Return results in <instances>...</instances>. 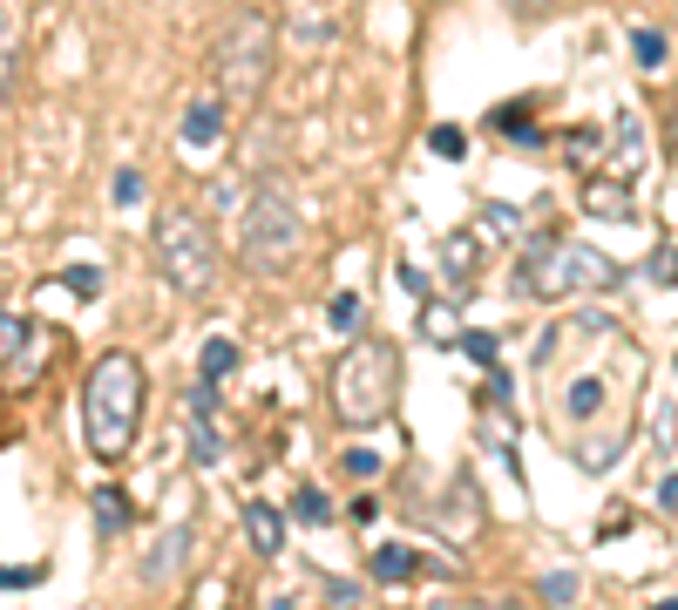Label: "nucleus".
Instances as JSON below:
<instances>
[{"label": "nucleus", "mask_w": 678, "mask_h": 610, "mask_svg": "<svg viewBox=\"0 0 678 610\" xmlns=\"http://www.w3.org/2000/svg\"><path fill=\"white\" fill-rule=\"evenodd\" d=\"M190 455L204 462V468L224 462V441H218V421H211V414H197V428H190Z\"/></svg>", "instance_id": "obj_15"}, {"label": "nucleus", "mask_w": 678, "mask_h": 610, "mask_svg": "<svg viewBox=\"0 0 678 610\" xmlns=\"http://www.w3.org/2000/svg\"><path fill=\"white\" fill-rule=\"evenodd\" d=\"M204 75H211V96L224 109H258L271 75H278V27L265 8H231L211 34V55H204Z\"/></svg>", "instance_id": "obj_3"}, {"label": "nucleus", "mask_w": 678, "mask_h": 610, "mask_svg": "<svg viewBox=\"0 0 678 610\" xmlns=\"http://www.w3.org/2000/svg\"><path fill=\"white\" fill-rule=\"evenodd\" d=\"M218 237L211 224L190 211V203H170L164 218H156V271L170 278V292L177 299H211V285H218Z\"/></svg>", "instance_id": "obj_6"}, {"label": "nucleus", "mask_w": 678, "mask_h": 610, "mask_svg": "<svg viewBox=\"0 0 678 610\" xmlns=\"http://www.w3.org/2000/svg\"><path fill=\"white\" fill-rule=\"evenodd\" d=\"M42 577H48V569H42V563H27V569H14V563H8V569H0V590H21V584H42Z\"/></svg>", "instance_id": "obj_25"}, {"label": "nucleus", "mask_w": 678, "mask_h": 610, "mask_svg": "<svg viewBox=\"0 0 678 610\" xmlns=\"http://www.w3.org/2000/svg\"><path fill=\"white\" fill-rule=\"evenodd\" d=\"M583 211H590V218H631L624 177H618V184H611V177H590V184H583Z\"/></svg>", "instance_id": "obj_12"}, {"label": "nucleus", "mask_w": 678, "mask_h": 610, "mask_svg": "<svg viewBox=\"0 0 678 610\" xmlns=\"http://www.w3.org/2000/svg\"><path fill=\"white\" fill-rule=\"evenodd\" d=\"M530 393L543 434L583 475L618 468L645 400V346L611 312H564L530 353Z\"/></svg>", "instance_id": "obj_1"}, {"label": "nucleus", "mask_w": 678, "mask_h": 610, "mask_svg": "<svg viewBox=\"0 0 678 610\" xmlns=\"http://www.w3.org/2000/svg\"><path fill=\"white\" fill-rule=\"evenodd\" d=\"M245 536H252V550L271 563L278 550H286V515H278L271 502H245Z\"/></svg>", "instance_id": "obj_10"}, {"label": "nucleus", "mask_w": 678, "mask_h": 610, "mask_svg": "<svg viewBox=\"0 0 678 610\" xmlns=\"http://www.w3.org/2000/svg\"><path fill=\"white\" fill-rule=\"evenodd\" d=\"M462 346H468V359H482V366H496V340H489V333H462Z\"/></svg>", "instance_id": "obj_28"}, {"label": "nucleus", "mask_w": 678, "mask_h": 610, "mask_svg": "<svg viewBox=\"0 0 678 610\" xmlns=\"http://www.w3.org/2000/svg\"><path fill=\"white\" fill-rule=\"evenodd\" d=\"M631 48H637V62H645V68H658V62H665V34H658V27H637Z\"/></svg>", "instance_id": "obj_21"}, {"label": "nucleus", "mask_w": 678, "mask_h": 610, "mask_svg": "<svg viewBox=\"0 0 678 610\" xmlns=\"http://www.w3.org/2000/svg\"><path fill=\"white\" fill-rule=\"evenodd\" d=\"M326 319L340 325V333H360V325H367V299H360V292H333Z\"/></svg>", "instance_id": "obj_14"}, {"label": "nucleus", "mask_w": 678, "mask_h": 610, "mask_svg": "<svg viewBox=\"0 0 678 610\" xmlns=\"http://www.w3.org/2000/svg\"><path fill=\"white\" fill-rule=\"evenodd\" d=\"M143 393H149V374H143V359L130 346L96 353V366L82 374V441H89L96 462H123L136 447Z\"/></svg>", "instance_id": "obj_2"}, {"label": "nucleus", "mask_w": 678, "mask_h": 610, "mask_svg": "<svg viewBox=\"0 0 678 610\" xmlns=\"http://www.w3.org/2000/svg\"><path fill=\"white\" fill-rule=\"evenodd\" d=\"M658 509H665V515H678V468H665V475H658Z\"/></svg>", "instance_id": "obj_29"}, {"label": "nucleus", "mask_w": 678, "mask_h": 610, "mask_svg": "<svg viewBox=\"0 0 678 610\" xmlns=\"http://www.w3.org/2000/svg\"><path fill=\"white\" fill-rule=\"evenodd\" d=\"M427 149H434V156H462V149H468V136H462V130H434V136H427Z\"/></svg>", "instance_id": "obj_26"}, {"label": "nucleus", "mask_w": 678, "mask_h": 610, "mask_svg": "<svg viewBox=\"0 0 678 610\" xmlns=\"http://www.w3.org/2000/svg\"><path fill=\"white\" fill-rule=\"evenodd\" d=\"M340 468H346V475H360V481H374V475H380V455H374V447H346Z\"/></svg>", "instance_id": "obj_22"}, {"label": "nucleus", "mask_w": 678, "mask_h": 610, "mask_svg": "<svg viewBox=\"0 0 678 610\" xmlns=\"http://www.w3.org/2000/svg\"><path fill=\"white\" fill-rule=\"evenodd\" d=\"M177 136H184V149H211V143L224 136V102H218V96H197V102L184 109V130H177Z\"/></svg>", "instance_id": "obj_9"}, {"label": "nucleus", "mask_w": 678, "mask_h": 610, "mask_svg": "<svg viewBox=\"0 0 678 610\" xmlns=\"http://www.w3.org/2000/svg\"><path fill=\"white\" fill-rule=\"evenodd\" d=\"M292 515H299L305 529H319V522H333V502H326V488H299V502H292Z\"/></svg>", "instance_id": "obj_17"}, {"label": "nucleus", "mask_w": 678, "mask_h": 610, "mask_svg": "<svg viewBox=\"0 0 678 610\" xmlns=\"http://www.w3.org/2000/svg\"><path fill=\"white\" fill-rule=\"evenodd\" d=\"M237 252H245V265H252L258 278H278V271L305 252V218H299V203L278 190V184H258V190L245 197Z\"/></svg>", "instance_id": "obj_7"}, {"label": "nucleus", "mask_w": 678, "mask_h": 610, "mask_svg": "<svg viewBox=\"0 0 678 610\" xmlns=\"http://www.w3.org/2000/svg\"><path fill=\"white\" fill-rule=\"evenodd\" d=\"M62 285H68V292L82 299V306H89V299H102V271H96V265H68V271H62Z\"/></svg>", "instance_id": "obj_18"}, {"label": "nucleus", "mask_w": 678, "mask_h": 610, "mask_svg": "<svg viewBox=\"0 0 678 610\" xmlns=\"http://www.w3.org/2000/svg\"><path fill=\"white\" fill-rule=\"evenodd\" d=\"M0 306H8V278H0Z\"/></svg>", "instance_id": "obj_33"}, {"label": "nucleus", "mask_w": 678, "mask_h": 610, "mask_svg": "<svg viewBox=\"0 0 678 610\" xmlns=\"http://www.w3.org/2000/svg\"><path fill=\"white\" fill-rule=\"evenodd\" d=\"M367 577H374V584H408V577H421V556H414L408 543H380L374 563H367Z\"/></svg>", "instance_id": "obj_11"}, {"label": "nucleus", "mask_w": 678, "mask_h": 610, "mask_svg": "<svg viewBox=\"0 0 678 610\" xmlns=\"http://www.w3.org/2000/svg\"><path fill=\"white\" fill-rule=\"evenodd\" d=\"M652 278H658V285H678V244H665V252L652 258Z\"/></svg>", "instance_id": "obj_27"}, {"label": "nucleus", "mask_w": 678, "mask_h": 610, "mask_svg": "<svg viewBox=\"0 0 678 610\" xmlns=\"http://www.w3.org/2000/svg\"><path fill=\"white\" fill-rule=\"evenodd\" d=\"M96 522H102V536H115V529L130 522V509H123V488H96Z\"/></svg>", "instance_id": "obj_16"}, {"label": "nucleus", "mask_w": 678, "mask_h": 610, "mask_svg": "<svg viewBox=\"0 0 678 610\" xmlns=\"http://www.w3.org/2000/svg\"><path fill=\"white\" fill-rule=\"evenodd\" d=\"M393 400H401V346L393 340H353L333 366V414L340 428L367 434L393 414Z\"/></svg>", "instance_id": "obj_4"}, {"label": "nucleus", "mask_w": 678, "mask_h": 610, "mask_svg": "<svg viewBox=\"0 0 678 610\" xmlns=\"http://www.w3.org/2000/svg\"><path fill=\"white\" fill-rule=\"evenodd\" d=\"M184 556H190V522H170L164 536H156V556L143 563V584H149V590H164V584L177 577V563H184Z\"/></svg>", "instance_id": "obj_8"}, {"label": "nucleus", "mask_w": 678, "mask_h": 610, "mask_svg": "<svg viewBox=\"0 0 678 610\" xmlns=\"http://www.w3.org/2000/svg\"><path fill=\"white\" fill-rule=\"evenodd\" d=\"M8 68H14V8L0 0V89H8Z\"/></svg>", "instance_id": "obj_20"}, {"label": "nucleus", "mask_w": 678, "mask_h": 610, "mask_svg": "<svg viewBox=\"0 0 678 610\" xmlns=\"http://www.w3.org/2000/svg\"><path fill=\"white\" fill-rule=\"evenodd\" d=\"M231 366H237V346L231 340H204V380H224Z\"/></svg>", "instance_id": "obj_19"}, {"label": "nucleus", "mask_w": 678, "mask_h": 610, "mask_svg": "<svg viewBox=\"0 0 678 610\" xmlns=\"http://www.w3.org/2000/svg\"><path fill=\"white\" fill-rule=\"evenodd\" d=\"M401 292H408V299H427V278H421L414 265H401Z\"/></svg>", "instance_id": "obj_31"}, {"label": "nucleus", "mask_w": 678, "mask_h": 610, "mask_svg": "<svg viewBox=\"0 0 678 610\" xmlns=\"http://www.w3.org/2000/svg\"><path fill=\"white\" fill-rule=\"evenodd\" d=\"M523 292L530 299H564V292H611V285H624V271L590 252V244H570L564 231H536L530 252H523Z\"/></svg>", "instance_id": "obj_5"}, {"label": "nucleus", "mask_w": 678, "mask_h": 610, "mask_svg": "<svg viewBox=\"0 0 678 610\" xmlns=\"http://www.w3.org/2000/svg\"><path fill=\"white\" fill-rule=\"evenodd\" d=\"M515 8H530V14H543V8H556V0H515Z\"/></svg>", "instance_id": "obj_32"}, {"label": "nucleus", "mask_w": 678, "mask_h": 610, "mask_svg": "<svg viewBox=\"0 0 678 610\" xmlns=\"http://www.w3.org/2000/svg\"><path fill=\"white\" fill-rule=\"evenodd\" d=\"M421 325H427V340H455V333H448V312H442V306H427V312H421Z\"/></svg>", "instance_id": "obj_30"}, {"label": "nucleus", "mask_w": 678, "mask_h": 610, "mask_svg": "<svg viewBox=\"0 0 678 610\" xmlns=\"http://www.w3.org/2000/svg\"><path fill=\"white\" fill-rule=\"evenodd\" d=\"M109 197H115V203H136V197H143V170H115Z\"/></svg>", "instance_id": "obj_24"}, {"label": "nucleus", "mask_w": 678, "mask_h": 610, "mask_svg": "<svg viewBox=\"0 0 678 610\" xmlns=\"http://www.w3.org/2000/svg\"><path fill=\"white\" fill-rule=\"evenodd\" d=\"M442 265H448V285L468 299V292H475V278H468V271H475V237H448V244H442Z\"/></svg>", "instance_id": "obj_13"}, {"label": "nucleus", "mask_w": 678, "mask_h": 610, "mask_svg": "<svg viewBox=\"0 0 678 610\" xmlns=\"http://www.w3.org/2000/svg\"><path fill=\"white\" fill-rule=\"evenodd\" d=\"M543 597H549V603H570V597H577V569H549V577H543Z\"/></svg>", "instance_id": "obj_23"}]
</instances>
